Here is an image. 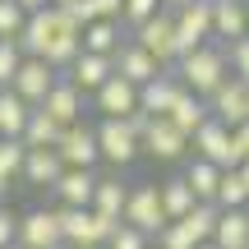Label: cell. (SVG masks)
<instances>
[{
  "label": "cell",
  "mask_w": 249,
  "mask_h": 249,
  "mask_svg": "<svg viewBox=\"0 0 249 249\" xmlns=\"http://www.w3.org/2000/svg\"><path fill=\"white\" fill-rule=\"evenodd\" d=\"M23 157H28L23 139H0V176H5V180L23 176Z\"/></svg>",
  "instance_id": "cell-32"
},
{
  "label": "cell",
  "mask_w": 249,
  "mask_h": 249,
  "mask_svg": "<svg viewBox=\"0 0 249 249\" xmlns=\"http://www.w3.org/2000/svg\"><path fill=\"white\" fill-rule=\"evenodd\" d=\"M129 42H139L143 51H148L152 60L161 65V70H171V65H176V18L161 9V14H152L148 23H139V28H134V37H129Z\"/></svg>",
  "instance_id": "cell-9"
},
{
  "label": "cell",
  "mask_w": 249,
  "mask_h": 249,
  "mask_svg": "<svg viewBox=\"0 0 249 249\" xmlns=\"http://www.w3.org/2000/svg\"><path fill=\"white\" fill-rule=\"evenodd\" d=\"M111 65H116V74H120L124 83H134V88H143V83H152V79L161 74V65L152 60V55L143 51L139 42H129V37H124V42H120V51L111 55Z\"/></svg>",
  "instance_id": "cell-16"
},
{
  "label": "cell",
  "mask_w": 249,
  "mask_h": 249,
  "mask_svg": "<svg viewBox=\"0 0 249 249\" xmlns=\"http://www.w3.org/2000/svg\"><path fill=\"white\" fill-rule=\"evenodd\" d=\"M18 60H23V51H18V42H0V88H9V79H14Z\"/></svg>",
  "instance_id": "cell-36"
},
{
  "label": "cell",
  "mask_w": 249,
  "mask_h": 249,
  "mask_svg": "<svg viewBox=\"0 0 249 249\" xmlns=\"http://www.w3.org/2000/svg\"><path fill=\"white\" fill-rule=\"evenodd\" d=\"M107 249H148V235H143V231H134V226H116V235H111V240H107Z\"/></svg>",
  "instance_id": "cell-37"
},
{
  "label": "cell",
  "mask_w": 249,
  "mask_h": 249,
  "mask_svg": "<svg viewBox=\"0 0 249 249\" xmlns=\"http://www.w3.org/2000/svg\"><path fill=\"white\" fill-rule=\"evenodd\" d=\"M166 120H171V124H176V129H180V134L189 139V134H194L198 124L208 120V102L180 88V92H176V102H171V111H166Z\"/></svg>",
  "instance_id": "cell-25"
},
{
  "label": "cell",
  "mask_w": 249,
  "mask_h": 249,
  "mask_svg": "<svg viewBox=\"0 0 249 249\" xmlns=\"http://www.w3.org/2000/svg\"><path fill=\"white\" fill-rule=\"evenodd\" d=\"M92 129H97V152H102L107 166L124 171V166H134V161L143 157V143H139V134L129 129V120H97Z\"/></svg>",
  "instance_id": "cell-5"
},
{
  "label": "cell",
  "mask_w": 249,
  "mask_h": 249,
  "mask_svg": "<svg viewBox=\"0 0 249 249\" xmlns=\"http://www.w3.org/2000/svg\"><path fill=\"white\" fill-rule=\"evenodd\" d=\"M185 5H194V0H161V9H166V14H180Z\"/></svg>",
  "instance_id": "cell-43"
},
{
  "label": "cell",
  "mask_w": 249,
  "mask_h": 249,
  "mask_svg": "<svg viewBox=\"0 0 249 249\" xmlns=\"http://www.w3.org/2000/svg\"><path fill=\"white\" fill-rule=\"evenodd\" d=\"M245 18H249V5H245Z\"/></svg>",
  "instance_id": "cell-48"
},
{
  "label": "cell",
  "mask_w": 249,
  "mask_h": 249,
  "mask_svg": "<svg viewBox=\"0 0 249 249\" xmlns=\"http://www.w3.org/2000/svg\"><path fill=\"white\" fill-rule=\"evenodd\" d=\"M213 245H217V249H249V208H231V213H217Z\"/></svg>",
  "instance_id": "cell-24"
},
{
  "label": "cell",
  "mask_w": 249,
  "mask_h": 249,
  "mask_svg": "<svg viewBox=\"0 0 249 249\" xmlns=\"http://www.w3.org/2000/svg\"><path fill=\"white\" fill-rule=\"evenodd\" d=\"M217 213H222V208H217V203H194V208H189V213L180 217L176 226H180V231H185V235H189V240H194V245H203V240H213Z\"/></svg>",
  "instance_id": "cell-29"
},
{
  "label": "cell",
  "mask_w": 249,
  "mask_h": 249,
  "mask_svg": "<svg viewBox=\"0 0 249 249\" xmlns=\"http://www.w3.org/2000/svg\"><path fill=\"white\" fill-rule=\"evenodd\" d=\"M189 152L203 157V161H213L217 171H235V166H240V148H235L231 129H226L222 120H213V116L189 134Z\"/></svg>",
  "instance_id": "cell-4"
},
{
  "label": "cell",
  "mask_w": 249,
  "mask_h": 249,
  "mask_svg": "<svg viewBox=\"0 0 249 249\" xmlns=\"http://www.w3.org/2000/svg\"><path fill=\"white\" fill-rule=\"evenodd\" d=\"M92 5H97V18H116L120 23V5L124 0H92Z\"/></svg>",
  "instance_id": "cell-40"
},
{
  "label": "cell",
  "mask_w": 249,
  "mask_h": 249,
  "mask_svg": "<svg viewBox=\"0 0 249 249\" xmlns=\"http://www.w3.org/2000/svg\"><path fill=\"white\" fill-rule=\"evenodd\" d=\"M240 5H249V0H240Z\"/></svg>",
  "instance_id": "cell-49"
},
{
  "label": "cell",
  "mask_w": 249,
  "mask_h": 249,
  "mask_svg": "<svg viewBox=\"0 0 249 249\" xmlns=\"http://www.w3.org/2000/svg\"><path fill=\"white\" fill-rule=\"evenodd\" d=\"M18 235V213H9V208H0V249H9Z\"/></svg>",
  "instance_id": "cell-39"
},
{
  "label": "cell",
  "mask_w": 249,
  "mask_h": 249,
  "mask_svg": "<svg viewBox=\"0 0 249 249\" xmlns=\"http://www.w3.org/2000/svg\"><path fill=\"white\" fill-rule=\"evenodd\" d=\"M14 5L23 9V14H37V9H46V5H51V0H14Z\"/></svg>",
  "instance_id": "cell-42"
},
{
  "label": "cell",
  "mask_w": 249,
  "mask_h": 249,
  "mask_svg": "<svg viewBox=\"0 0 249 249\" xmlns=\"http://www.w3.org/2000/svg\"><path fill=\"white\" fill-rule=\"evenodd\" d=\"M55 152H60V161L70 171H97L102 152H97V129H92L88 120L70 124V129L60 134V143H55Z\"/></svg>",
  "instance_id": "cell-10"
},
{
  "label": "cell",
  "mask_w": 249,
  "mask_h": 249,
  "mask_svg": "<svg viewBox=\"0 0 249 249\" xmlns=\"http://www.w3.org/2000/svg\"><path fill=\"white\" fill-rule=\"evenodd\" d=\"M171 70H176L180 88L194 92V97H203V102L213 97V92L222 88L226 79H231V65H226V46H222V42H203L198 51L180 55Z\"/></svg>",
  "instance_id": "cell-2"
},
{
  "label": "cell",
  "mask_w": 249,
  "mask_h": 249,
  "mask_svg": "<svg viewBox=\"0 0 249 249\" xmlns=\"http://www.w3.org/2000/svg\"><path fill=\"white\" fill-rule=\"evenodd\" d=\"M157 198H161V213H166V222H180V217H185L189 208L198 203V198H194V189L185 185V176L161 180V185H157Z\"/></svg>",
  "instance_id": "cell-26"
},
{
  "label": "cell",
  "mask_w": 249,
  "mask_h": 249,
  "mask_svg": "<svg viewBox=\"0 0 249 249\" xmlns=\"http://www.w3.org/2000/svg\"><path fill=\"white\" fill-rule=\"evenodd\" d=\"M55 79H60V74H55L46 60H37V55H23V60H18V70H14V79H9V88H14L18 97L28 102V107H42L46 92L55 88Z\"/></svg>",
  "instance_id": "cell-11"
},
{
  "label": "cell",
  "mask_w": 249,
  "mask_h": 249,
  "mask_svg": "<svg viewBox=\"0 0 249 249\" xmlns=\"http://www.w3.org/2000/svg\"><path fill=\"white\" fill-rule=\"evenodd\" d=\"M176 92H180V79H176V70H161L152 83H143V88H139V111H143L148 120L166 116V111H171V102H176Z\"/></svg>",
  "instance_id": "cell-19"
},
{
  "label": "cell",
  "mask_w": 249,
  "mask_h": 249,
  "mask_svg": "<svg viewBox=\"0 0 249 249\" xmlns=\"http://www.w3.org/2000/svg\"><path fill=\"white\" fill-rule=\"evenodd\" d=\"M42 111H46L55 124H60V129H70V124H79V120H83V111H88V97H83V92L60 74V79H55V88L46 92Z\"/></svg>",
  "instance_id": "cell-15"
},
{
  "label": "cell",
  "mask_w": 249,
  "mask_h": 249,
  "mask_svg": "<svg viewBox=\"0 0 249 249\" xmlns=\"http://www.w3.org/2000/svg\"><path fill=\"white\" fill-rule=\"evenodd\" d=\"M124 198H129V185L116 176H97V185H92V213L97 217H111V222H120L124 217Z\"/></svg>",
  "instance_id": "cell-22"
},
{
  "label": "cell",
  "mask_w": 249,
  "mask_h": 249,
  "mask_svg": "<svg viewBox=\"0 0 249 249\" xmlns=\"http://www.w3.org/2000/svg\"><path fill=\"white\" fill-rule=\"evenodd\" d=\"M157 245H161V249H194V240H189L176 222H166V226L157 231Z\"/></svg>",
  "instance_id": "cell-38"
},
{
  "label": "cell",
  "mask_w": 249,
  "mask_h": 249,
  "mask_svg": "<svg viewBox=\"0 0 249 249\" xmlns=\"http://www.w3.org/2000/svg\"><path fill=\"white\" fill-rule=\"evenodd\" d=\"M9 185H14V180H5V176H0V198H5V194H9Z\"/></svg>",
  "instance_id": "cell-45"
},
{
  "label": "cell",
  "mask_w": 249,
  "mask_h": 249,
  "mask_svg": "<svg viewBox=\"0 0 249 249\" xmlns=\"http://www.w3.org/2000/svg\"><path fill=\"white\" fill-rule=\"evenodd\" d=\"M92 111H97L102 120H129L134 111H139V88L124 83L120 74H111V79L92 92Z\"/></svg>",
  "instance_id": "cell-12"
},
{
  "label": "cell",
  "mask_w": 249,
  "mask_h": 249,
  "mask_svg": "<svg viewBox=\"0 0 249 249\" xmlns=\"http://www.w3.org/2000/svg\"><path fill=\"white\" fill-rule=\"evenodd\" d=\"M116 74V65H111V55H88V51H79V60L65 70V79L74 83V88L83 92V97H92V92L102 88V83Z\"/></svg>",
  "instance_id": "cell-17"
},
{
  "label": "cell",
  "mask_w": 249,
  "mask_h": 249,
  "mask_svg": "<svg viewBox=\"0 0 249 249\" xmlns=\"http://www.w3.org/2000/svg\"><path fill=\"white\" fill-rule=\"evenodd\" d=\"M124 226H134V231H143L152 240V235L166 226V213H161V198H157V185H134L129 189V198H124V217H120Z\"/></svg>",
  "instance_id": "cell-6"
},
{
  "label": "cell",
  "mask_w": 249,
  "mask_h": 249,
  "mask_svg": "<svg viewBox=\"0 0 249 249\" xmlns=\"http://www.w3.org/2000/svg\"><path fill=\"white\" fill-rule=\"evenodd\" d=\"M226 65H231V79L249 83V37H240V42L226 46Z\"/></svg>",
  "instance_id": "cell-35"
},
{
  "label": "cell",
  "mask_w": 249,
  "mask_h": 249,
  "mask_svg": "<svg viewBox=\"0 0 249 249\" xmlns=\"http://www.w3.org/2000/svg\"><path fill=\"white\" fill-rule=\"evenodd\" d=\"M235 171H240V180L249 185V157H245V161H240V166H235Z\"/></svg>",
  "instance_id": "cell-44"
},
{
  "label": "cell",
  "mask_w": 249,
  "mask_h": 249,
  "mask_svg": "<svg viewBox=\"0 0 249 249\" xmlns=\"http://www.w3.org/2000/svg\"><path fill=\"white\" fill-rule=\"evenodd\" d=\"M152 14H161V0H124L120 5V28H139V23H148Z\"/></svg>",
  "instance_id": "cell-33"
},
{
  "label": "cell",
  "mask_w": 249,
  "mask_h": 249,
  "mask_svg": "<svg viewBox=\"0 0 249 249\" xmlns=\"http://www.w3.org/2000/svg\"><path fill=\"white\" fill-rule=\"evenodd\" d=\"M18 51L23 55H37V60H46L55 74H65L74 60H79L83 42H79V28L70 23V14L55 5L37 9V14H28L23 33H18Z\"/></svg>",
  "instance_id": "cell-1"
},
{
  "label": "cell",
  "mask_w": 249,
  "mask_h": 249,
  "mask_svg": "<svg viewBox=\"0 0 249 249\" xmlns=\"http://www.w3.org/2000/svg\"><path fill=\"white\" fill-rule=\"evenodd\" d=\"M208 5H213V42L231 46L240 37H249V18H245L240 0H208Z\"/></svg>",
  "instance_id": "cell-18"
},
{
  "label": "cell",
  "mask_w": 249,
  "mask_h": 249,
  "mask_svg": "<svg viewBox=\"0 0 249 249\" xmlns=\"http://www.w3.org/2000/svg\"><path fill=\"white\" fill-rule=\"evenodd\" d=\"M60 134H65L60 124L46 116L42 107H33V116H28V124H23V148H55Z\"/></svg>",
  "instance_id": "cell-30"
},
{
  "label": "cell",
  "mask_w": 249,
  "mask_h": 249,
  "mask_svg": "<svg viewBox=\"0 0 249 249\" xmlns=\"http://www.w3.org/2000/svg\"><path fill=\"white\" fill-rule=\"evenodd\" d=\"M51 5H55V9H65V5H74V0H51Z\"/></svg>",
  "instance_id": "cell-46"
},
{
  "label": "cell",
  "mask_w": 249,
  "mask_h": 249,
  "mask_svg": "<svg viewBox=\"0 0 249 249\" xmlns=\"http://www.w3.org/2000/svg\"><path fill=\"white\" fill-rule=\"evenodd\" d=\"M79 42H83L88 55H116L120 42H124V28L116 23V18H92V23L79 33Z\"/></svg>",
  "instance_id": "cell-23"
},
{
  "label": "cell",
  "mask_w": 249,
  "mask_h": 249,
  "mask_svg": "<svg viewBox=\"0 0 249 249\" xmlns=\"http://www.w3.org/2000/svg\"><path fill=\"white\" fill-rule=\"evenodd\" d=\"M28 14L14 5V0H0V42H18V33H23Z\"/></svg>",
  "instance_id": "cell-34"
},
{
  "label": "cell",
  "mask_w": 249,
  "mask_h": 249,
  "mask_svg": "<svg viewBox=\"0 0 249 249\" xmlns=\"http://www.w3.org/2000/svg\"><path fill=\"white\" fill-rule=\"evenodd\" d=\"M208 116L213 120H222L226 129H235V124H245L249 120V83L240 79H226L222 88L208 97Z\"/></svg>",
  "instance_id": "cell-14"
},
{
  "label": "cell",
  "mask_w": 249,
  "mask_h": 249,
  "mask_svg": "<svg viewBox=\"0 0 249 249\" xmlns=\"http://www.w3.org/2000/svg\"><path fill=\"white\" fill-rule=\"evenodd\" d=\"M143 152L148 157H157V161H185L189 157V139L176 129L166 116H157V120H148V129H143Z\"/></svg>",
  "instance_id": "cell-13"
},
{
  "label": "cell",
  "mask_w": 249,
  "mask_h": 249,
  "mask_svg": "<svg viewBox=\"0 0 249 249\" xmlns=\"http://www.w3.org/2000/svg\"><path fill=\"white\" fill-rule=\"evenodd\" d=\"M194 249H217V245H213V240H203V245H194Z\"/></svg>",
  "instance_id": "cell-47"
},
{
  "label": "cell",
  "mask_w": 249,
  "mask_h": 249,
  "mask_svg": "<svg viewBox=\"0 0 249 249\" xmlns=\"http://www.w3.org/2000/svg\"><path fill=\"white\" fill-rule=\"evenodd\" d=\"M222 213L231 208H249V185L240 180V171H222V185H217V198H213Z\"/></svg>",
  "instance_id": "cell-31"
},
{
  "label": "cell",
  "mask_w": 249,
  "mask_h": 249,
  "mask_svg": "<svg viewBox=\"0 0 249 249\" xmlns=\"http://www.w3.org/2000/svg\"><path fill=\"white\" fill-rule=\"evenodd\" d=\"M9 249H18V245H9Z\"/></svg>",
  "instance_id": "cell-50"
},
{
  "label": "cell",
  "mask_w": 249,
  "mask_h": 249,
  "mask_svg": "<svg viewBox=\"0 0 249 249\" xmlns=\"http://www.w3.org/2000/svg\"><path fill=\"white\" fill-rule=\"evenodd\" d=\"M55 213H60L65 249H102L120 226V222H111V217H97L92 208H55Z\"/></svg>",
  "instance_id": "cell-3"
},
{
  "label": "cell",
  "mask_w": 249,
  "mask_h": 249,
  "mask_svg": "<svg viewBox=\"0 0 249 249\" xmlns=\"http://www.w3.org/2000/svg\"><path fill=\"white\" fill-rule=\"evenodd\" d=\"M185 185L194 189L198 203H213V198H217V185H222V171H217L213 161H203V157H189L185 161Z\"/></svg>",
  "instance_id": "cell-28"
},
{
  "label": "cell",
  "mask_w": 249,
  "mask_h": 249,
  "mask_svg": "<svg viewBox=\"0 0 249 249\" xmlns=\"http://www.w3.org/2000/svg\"><path fill=\"white\" fill-rule=\"evenodd\" d=\"M171 18H176V60L198 51L203 42H213V5L208 0H194V5H185Z\"/></svg>",
  "instance_id": "cell-7"
},
{
  "label": "cell",
  "mask_w": 249,
  "mask_h": 249,
  "mask_svg": "<svg viewBox=\"0 0 249 249\" xmlns=\"http://www.w3.org/2000/svg\"><path fill=\"white\" fill-rule=\"evenodd\" d=\"M92 185H97V171H60V180H55V198H60V208H92Z\"/></svg>",
  "instance_id": "cell-21"
},
{
  "label": "cell",
  "mask_w": 249,
  "mask_h": 249,
  "mask_svg": "<svg viewBox=\"0 0 249 249\" xmlns=\"http://www.w3.org/2000/svg\"><path fill=\"white\" fill-rule=\"evenodd\" d=\"M231 139H235V148H240V161H245V157H249V120H245V124H235Z\"/></svg>",
  "instance_id": "cell-41"
},
{
  "label": "cell",
  "mask_w": 249,
  "mask_h": 249,
  "mask_svg": "<svg viewBox=\"0 0 249 249\" xmlns=\"http://www.w3.org/2000/svg\"><path fill=\"white\" fill-rule=\"evenodd\" d=\"M28 116H33V107L14 88H0V139H23Z\"/></svg>",
  "instance_id": "cell-27"
},
{
  "label": "cell",
  "mask_w": 249,
  "mask_h": 249,
  "mask_svg": "<svg viewBox=\"0 0 249 249\" xmlns=\"http://www.w3.org/2000/svg\"><path fill=\"white\" fill-rule=\"evenodd\" d=\"M60 171H65V161H60V152L55 148H28V157H23V185H33V189H51L55 180H60Z\"/></svg>",
  "instance_id": "cell-20"
},
{
  "label": "cell",
  "mask_w": 249,
  "mask_h": 249,
  "mask_svg": "<svg viewBox=\"0 0 249 249\" xmlns=\"http://www.w3.org/2000/svg\"><path fill=\"white\" fill-rule=\"evenodd\" d=\"M18 249H65L60 240V213L55 208H33V213L18 217V235H14Z\"/></svg>",
  "instance_id": "cell-8"
}]
</instances>
